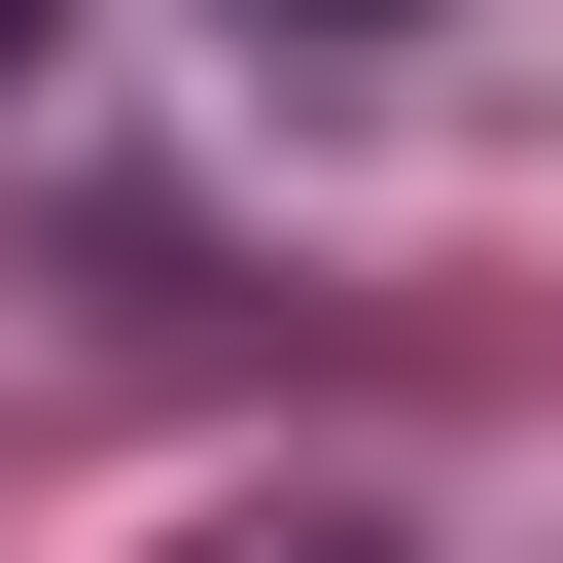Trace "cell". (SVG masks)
I'll return each mask as SVG.
<instances>
[{"mask_svg": "<svg viewBox=\"0 0 563 563\" xmlns=\"http://www.w3.org/2000/svg\"><path fill=\"white\" fill-rule=\"evenodd\" d=\"M176 563H422V528H387V493H211Z\"/></svg>", "mask_w": 563, "mask_h": 563, "instance_id": "6da1fadb", "label": "cell"}, {"mask_svg": "<svg viewBox=\"0 0 563 563\" xmlns=\"http://www.w3.org/2000/svg\"><path fill=\"white\" fill-rule=\"evenodd\" d=\"M35 35H70V0H0V70H35Z\"/></svg>", "mask_w": 563, "mask_h": 563, "instance_id": "7a4b0ae2", "label": "cell"}, {"mask_svg": "<svg viewBox=\"0 0 563 563\" xmlns=\"http://www.w3.org/2000/svg\"><path fill=\"white\" fill-rule=\"evenodd\" d=\"M317 35H352V0H317Z\"/></svg>", "mask_w": 563, "mask_h": 563, "instance_id": "3957f363", "label": "cell"}]
</instances>
